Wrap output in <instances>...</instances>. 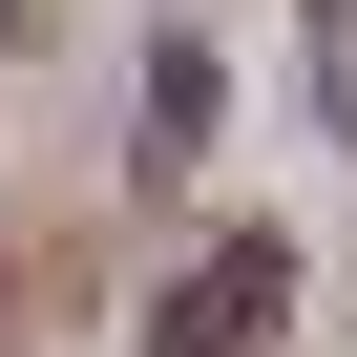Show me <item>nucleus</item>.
Returning a JSON list of instances; mask_svg holds the SVG:
<instances>
[{
	"label": "nucleus",
	"instance_id": "f257e3e1",
	"mask_svg": "<svg viewBox=\"0 0 357 357\" xmlns=\"http://www.w3.org/2000/svg\"><path fill=\"white\" fill-rule=\"evenodd\" d=\"M273 294H294V252H211L168 294V357H273Z\"/></svg>",
	"mask_w": 357,
	"mask_h": 357
}]
</instances>
